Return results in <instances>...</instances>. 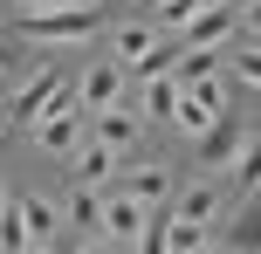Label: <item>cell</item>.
<instances>
[{
	"instance_id": "6da1fadb",
	"label": "cell",
	"mask_w": 261,
	"mask_h": 254,
	"mask_svg": "<svg viewBox=\"0 0 261 254\" xmlns=\"http://www.w3.org/2000/svg\"><path fill=\"white\" fill-rule=\"evenodd\" d=\"M103 27V7L96 0H62V7H41V14H21V35L28 41H83Z\"/></svg>"
},
{
	"instance_id": "7a4b0ae2",
	"label": "cell",
	"mask_w": 261,
	"mask_h": 254,
	"mask_svg": "<svg viewBox=\"0 0 261 254\" xmlns=\"http://www.w3.org/2000/svg\"><path fill=\"white\" fill-rule=\"evenodd\" d=\"M62 90V69H35V76L21 82V90H14V103H7V117L14 124H35L41 110H48V96Z\"/></svg>"
},
{
	"instance_id": "3957f363",
	"label": "cell",
	"mask_w": 261,
	"mask_h": 254,
	"mask_svg": "<svg viewBox=\"0 0 261 254\" xmlns=\"http://www.w3.org/2000/svg\"><path fill=\"white\" fill-rule=\"evenodd\" d=\"M117 96H124V69H117V62L83 69V82H76V103H83V110H117Z\"/></svg>"
},
{
	"instance_id": "277c9868",
	"label": "cell",
	"mask_w": 261,
	"mask_h": 254,
	"mask_svg": "<svg viewBox=\"0 0 261 254\" xmlns=\"http://www.w3.org/2000/svg\"><path fill=\"white\" fill-rule=\"evenodd\" d=\"M76 117H83V110H62V103H55V110H41V117H35V137H41V151L69 158V151H76Z\"/></svg>"
},
{
	"instance_id": "5b68a950",
	"label": "cell",
	"mask_w": 261,
	"mask_h": 254,
	"mask_svg": "<svg viewBox=\"0 0 261 254\" xmlns=\"http://www.w3.org/2000/svg\"><path fill=\"white\" fill-rule=\"evenodd\" d=\"M96 227H103L110 241H138V227H144V206L130 200V192H117V200H103V206H96Z\"/></svg>"
},
{
	"instance_id": "8992f818",
	"label": "cell",
	"mask_w": 261,
	"mask_h": 254,
	"mask_svg": "<svg viewBox=\"0 0 261 254\" xmlns=\"http://www.w3.org/2000/svg\"><path fill=\"white\" fill-rule=\"evenodd\" d=\"M227 27H234V14H227V7H199L193 21H186V41H179V48H220Z\"/></svg>"
},
{
	"instance_id": "52a82bcc",
	"label": "cell",
	"mask_w": 261,
	"mask_h": 254,
	"mask_svg": "<svg viewBox=\"0 0 261 254\" xmlns=\"http://www.w3.org/2000/svg\"><path fill=\"white\" fill-rule=\"evenodd\" d=\"M96 145L130 151V145H138V117H130V110H96Z\"/></svg>"
},
{
	"instance_id": "ba28073f",
	"label": "cell",
	"mask_w": 261,
	"mask_h": 254,
	"mask_svg": "<svg viewBox=\"0 0 261 254\" xmlns=\"http://www.w3.org/2000/svg\"><path fill=\"white\" fill-rule=\"evenodd\" d=\"M14 213H21V227H28V241H48V234L62 227V213H55L48 200H35V192H28V200H14Z\"/></svg>"
},
{
	"instance_id": "9c48e42d",
	"label": "cell",
	"mask_w": 261,
	"mask_h": 254,
	"mask_svg": "<svg viewBox=\"0 0 261 254\" xmlns=\"http://www.w3.org/2000/svg\"><path fill=\"white\" fill-rule=\"evenodd\" d=\"M234 151H241V131H234V124H220V117H213L206 131H199V158H206V165L234 158Z\"/></svg>"
},
{
	"instance_id": "30bf717a",
	"label": "cell",
	"mask_w": 261,
	"mask_h": 254,
	"mask_svg": "<svg viewBox=\"0 0 261 254\" xmlns=\"http://www.w3.org/2000/svg\"><path fill=\"white\" fill-rule=\"evenodd\" d=\"M165 186H172V179L158 172V165H138V172L124 179V192H130V200H138V206H158V200H165Z\"/></svg>"
},
{
	"instance_id": "8fae6325",
	"label": "cell",
	"mask_w": 261,
	"mask_h": 254,
	"mask_svg": "<svg viewBox=\"0 0 261 254\" xmlns=\"http://www.w3.org/2000/svg\"><path fill=\"white\" fill-rule=\"evenodd\" d=\"M110 165H117V151H110V145H83V158H76V186H103Z\"/></svg>"
},
{
	"instance_id": "7c38bea8",
	"label": "cell",
	"mask_w": 261,
	"mask_h": 254,
	"mask_svg": "<svg viewBox=\"0 0 261 254\" xmlns=\"http://www.w3.org/2000/svg\"><path fill=\"white\" fill-rule=\"evenodd\" d=\"M213 213H220V186H186V200H179L172 220H199V227H206Z\"/></svg>"
},
{
	"instance_id": "4fadbf2b",
	"label": "cell",
	"mask_w": 261,
	"mask_h": 254,
	"mask_svg": "<svg viewBox=\"0 0 261 254\" xmlns=\"http://www.w3.org/2000/svg\"><path fill=\"white\" fill-rule=\"evenodd\" d=\"M165 254H206V227L199 220H165Z\"/></svg>"
},
{
	"instance_id": "5bb4252c",
	"label": "cell",
	"mask_w": 261,
	"mask_h": 254,
	"mask_svg": "<svg viewBox=\"0 0 261 254\" xmlns=\"http://www.w3.org/2000/svg\"><path fill=\"white\" fill-rule=\"evenodd\" d=\"M144 110H151V117H172V110H179V82L151 76V82H144Z\"/></svg>"
},
{
	"instance_id": "9a60e30c",
	"label": "cell",
	"mask_w": 261,
	"mask_h": 254,
	"mask_svg": "<svg viewBox=\"0 0 261 254\" xmlns=\"http://www.w3.org/2000/svg\"><path fill=\"white\" fill-rule=\"evenodd\" d=\"M35 241H28V227H21V213H14V200L0 206V254H28Z\"/></svg>"
},
{
	"instance_id": "2e32d148",
	"label": "cell",
	"mask_w": 261,
	"mask_h": 254,
	"mask_svg": "<svg viewBox=\"0 0 261 254\" xmlns=\"http://www.w3.org/2000/svg\"><path fill=\"white\" fill-rule=\"evenodd\" d=\"M151 48H158V35H151L144 21H124V27H117V55H130V62H138V55H151Z\"/></svg>"
},
{
	"instance_id": "e0dca14e",
	"label": "cell",
	"mask_w": 261,
	"mask_h": 254,
	"mask_svg": "<svg viewBox=\"0 0 261 254\" xmlns=\"http://www.w3.org/2000/svg\"><path fill=\"white\" fill-rule=\"evenodd\" d=\"M96 186H76V206H69V220H76V227H96Z\"/></svg>"
},
{
	"instance_id": "ac0fdd59",
	"label": "cell",
	"mask_w": 261,
	"mask_h": 254,
	"mask_svg": "<svg viewBox=\"0 0 261 254\" xmlns=\"http://www.w3.org/2000/svg\"><path fill=\"white\" fill-rule=\"evenodd\" d=\"M138 254H165V220H144L138 227Z\"/></svg>"
},
{
	"instance_id": "d6986e66",
	"label": "cell",
	"mask_w": 261,
	"mask_h": 254,
	"mask_svg": "<svg viewBox=\"0 0 261 254\" xmlns=\"http://www.w3.org/2000/svg\"><path fill=\"white\" fill-rule=\"evenodd\" d=\"M261 186V151L248 145V151H241V192H254Z\"/></svg>"
},
{
	"instance_id": "ffe728a7",
	"label": "cell",
	"mask_w": 261,
	"mask_h": 254,
	"mask_svg": "<svg viewBox=\"0 0 261 254\" xmlns=\"http://www.w3.org/2000/svg\"><path fill=\"white\" fill-rule=\"evenodd\" d=\"M21 14H41V7H62V0H14Z\"/></svg>"
},
{
	"instance_id": "44dd1931",
	"label": "cell",
	"mask_w": 261,
	"mask_h": 254,
	"mask_svg": "<svg viewBox=\"0 0 261 254\" xmlns=\"http://www.w3.org/2000/svg\"><path fill=\"white\" fill-rule=\"evenodd\" d=\"M76 254H110V247H76Z\"/></svg>"
},
{
	"instance_id": "7402d4cb",
	"label": "cell",
	"mask_w": 261,
	"mask_h": 254,
	"mask_svg": "<svg viewBox=\"0 0 261 254\" xmlns=\"http://www.w3.org/2000/svg\"><path fill=\"white\" fill-rule=\"evenodd\" d=\"M0 206H7V192H0Z\"/></svg>"
},
{
	"instance_id": "603a6c76",
	"label": "cell",
	"mask_w": 261,
	"mask_h": 254,
	"mask_svg": "<svg viewBox=\"0 0 261 254\" xmlns=\"http://www.w3.org/2000/svg\"><path fill=\"white\" fill-rule=\"evenodd\" d=\"M28 254H41V247H28Z\"/></svg>"
}]
</instances>
